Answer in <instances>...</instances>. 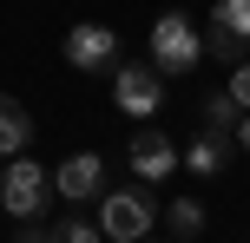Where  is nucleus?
<instances>
[{
    "mask_svg": "<svg viewBox=\"0 0 250 243\" xmlns=\"http://www.w3.org/2000/svg\"><path fill=\"white\" fill-rule=\"evenodd\" d=\"M92 224H99L105 243H145L158 230V197H151L145 184H132V191H99L92 197Z\"/></svg>",
    "mask_w": 250,
    "mask_h": 243,
    "instance_id": "obj_1",
    "label": "nucleus"
},
{
    "mask_svg": "<svg viewBox=\"0 0 250 243\" xmlns=\"http://www.w3.org/2000/svg\"><path fill=\"white\" fill-rule=\"evenodd\" d=\"M198 59H204L198 20H191V13H158V20H151V66H158L165 79H178V73H191Z\"/></svg>",
    "mask_w": 250,
    "mask_h": 243,
    "instance_id": "obj_2",
    "label": "nucleus"
},
{
    "mask_svg": "<svg viewBox=\"0 0 250 243\" xmlns=\"http://www.w3.org/2000/svg\"><path fill=\"white\" fill-rule=\"evenodd\" d=\"M112 105H119L125 118H138V125H151V118L165 112V73L151 59L112 66Z\"/></svg>",
    "mask_w": 250,
    "mask_h": 243,
    "instance_id": "obj_3",
    "label": "nucleus"
},
{
    "mask_svg": "<svg viewBox=\"0 0 250 243\" xmlns=\"http://www.w3.org/2000/svg\"><path fill=\"white\" fill-rule=\"evenodd\" d=\"M46 197H53V171H46V165H33V158H13V165L0 171V210H7V217L33 224L40 210H46Z\"/></svg>",
    "mask_w": 250,
    "mask_h": 243,
    "instance_id": "obj_4",
    "label": "nucleus"
},
{
    "mask_svg": "<svg viewBox=\"0 0 250 243\" xmlns=\"http://www.w3.org/2000/svg\"><path fill=\"white\" fill-rule=\"evenodd\" d=\"M66 66H73V73H112L119 66V33L105 20H79L73 33H66Z\"/></svg>",
    "mask_w": 250,
    "mask_h": 243,
    "instance_id": "obj_5",
    "label": "nucleus"
},
{
    "mask_svg": "<svg viewBox=\"0 0 250 243\" xmlns=\"http://www.w3.org/2000/svg\"><path fill=\"white\" fill-rule=\"evenodd\" d=\"M125 165L138 171V184H165V178L178 171V145L165 138L158 125H138V131H132V145H125Z\"/></svg>",
    "mask_w": 250,
    "mask_h": 243,
    "instance_id": "obj_6",
    "label": "nucleus"
},
{
    "mask_svg": "<svg viewBox=\"0 0 250 243\" xmlns=\"http://www.w3.org/2000/svg\"><path fill=\"white\" fill-rule=\"evenodd\" d=\"M204 46L217 53V59H230L237 66L244 53H250V0H217L211 7V39Z\"/></svg>",
    "mask_w": 250,
    "mask_h": 243,
    "instance_id": "obj_7",
    "label": "nucleus"
},
{
    "mask_svg": "<svg viewBox=\"0 0 250 243\" xmlns=\"http://www.w3.org/2000/svg\"><path fill=\"white\" fill-rule=\"evenodd\" d=\"M53 191H60L66 204H92V197L105 191V158H99V151H73V158H60Z\"/></svg>",
    "mask_w": 250,
    "mask_h": 243,
    "instance_id": "obj_8",
    "label": "nucleus"
},
{
    "mask_svg": "<svg viewBox=\"0 0 250 243\" xmlns=\"http://www.w3.org/2000/svg\"><path fill=\"white\" fill-rule=\"evenodd\" d=\"M178 165H185L191 178H217V171L230 165V131H211V125H204L198 138H191L185 151H178Z\"/></svg>",
    "mask_w": 250,
    "mask_h": 243,
    "instance_id": "obj_9",
    "label": "nucleus"
},
{
    "mask_svg": "<svg viewBox=\"0 0 250 243\" xmlns=\"http://www.w3.org/2000/svg\"><path fill=\"white\" fill-rule=\"evenodd\" d=\"M26 145H33V118H26L20 99H7V92H0V158H20Z\"/></svg>",
    "mask_w": 250,
    "mask_h": 243,
    "instance_id": "obj_10",
    "label": "nucleus"
},
{
    "mask_svg": "<svg viewBox=\"0 0 250 243\" xmlns=\"http://www.w3.org/2000/svg\"><path fill=\"white\" fill-rule=\"evenodd\" d=\"M158 217H165V230H171V243L204 237V204H198V197H171V204H165Z\"/></svg>",
    "mask_w": 250,
    "mask_h": 243,
    "instance_id": "obj_11",
    "label": "nucleus"
},
{
    "mask_svg": "<svg viewBox=\"0 0 250 243\" xmlns=\"http://www.w3.org/2000/svg\"><path fill=\"white\" fill-rule=\"evenodd\" d=\"M237 99H230V92H211V99H204V125H211V131H230V125H237Z\"/></svg>",
    "mask_w": 250,
    "mask_h": 243,
    "instance_id": "obj_12",
    "label": "nucleus"
},
{
    "mask_svg": "<svg viewBox=\"0 0 250 243\" xmlns=\"http://www.w3.org/2000/svg\"><path fill=\"white\" fill-rule=\"evenodd\" d=\"M53 243H105V237H99L92 217H60V224H53Z\"/></svg>",
    "mask_w": 250,
    "mask_h": 243,
    "instance_id": "obj_13",
    "label": "nucleus"
},
{
    "mask_svg": "<svg viewBox=\"0 0 250 243\" xmlns=\"http://www.w3.org/2000/svg\"><path fill=\"white\" fill-rule=\"evenodd\" d=\"M230 99H237V112H250V59H237V66H230Z\"/></svg>",
    "mask_w": 250,
    "mask_h": 243,
    "instance_id": "obj_14",
    "label": "nucleus"
},
{
    "mask_svg": "<svg viewBox=\"0 0 250 243\" xmlns=\"http://www.w3.org/2000/svg\"><path fill=\"white\" fill-rule=\"evenodd\" d=\"M230 145H237V151H250V112L237 118V125H230Z\"/></svg>",
    "mask_w": 250,
    "mask_h": 243,
    "instance_id": "obj_15",
    "label": "nucleus"
},
{
    "mask_svg": "<svg viewBox=\"0 0 250 243\" xmlns=\"http://www.w3.org/2000/svg\"><path fill=\"white\" fill-rule=\"evenodd\" d=\"M13 243H53V230H40V224H20V237Z\"/></svg>",
    "mask_w": 250,
    "mask_h": 243,
    "instance_id": "obj_16",
    "label": "nucleus"
}]
</instances>
